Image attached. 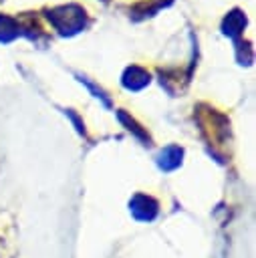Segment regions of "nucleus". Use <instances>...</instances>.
I'll return each mask as SVG.
<instances>
[{"instance_id":"nucleus-1","label":"nucleus","mask_w":256,"mask_h":258,"mask_svg":"<svg viewBox=\"0 0 256 258\" xmlns=\"http://www.w3.org/2000/svg\"><path fill=\"white\" fill-rule=\"evenodd\" d=\"M48 22L58 30L62 36H75L87 26V12L79 4H67V6H56L46 10Z\"/></svg>"},{"instance_id":"nucleus-2","label":"nucleus","mask_w":256,"mask_h":258,"mask_svg":"<svg viewBox=\"0 0 256 258\" xmlns=\"http://www.w3.org/2000/svg\"><path fill=\"white\" fill-rule=\"evenodd\" d=\"M129 212L137 222H153L159 214V204L147 194H135L129 200Z\"/></svg>"},{"instance_id":"nucleus-3","label":"nucleus","mask_w":256,"mask_h":258,"mask_svg":"<svg viewBox=\"0 0 256 258\" xmlns=\"http://www.w3.org/2000/svg\"><path fill=\"white\" fill-rule=\"evenodd\" d=\"M149 81H151V75L145 69L137 67V64L127 67L125 73H123V77H121V85L127 91H141L143 87L149 85Z\"/></svg>"},{"instance_id":"nucleus-4","label":"nucleus","mask_w":256,"mask_h":258,"mask_svg":"<svg viewBox=\"0 0 256 258\" xmlns=\"http://www.w3.org/2000/svg\"><path fill=\"white\" fill-rule=\"evenodd\" d=\"M246 24H248L246 14L240 8H234V10H230L224 16V20H222V32L226 36H230V38H238L242 34V30L246 28Z\"/></svg>"},{"instance_id":"nucleus-5","label":"nucleus","mask_w":256,"mask_h":258,"mask_svg":"<svg viewBox=\"0 0 256 258\" xmlns=\"http://www.w3.org/2000/svg\"><path fill=\"white\" fill-rule=\"evenodd\" d=\"M181 159H183V149L179 145H167L155 157L157 167L161 171H173V169H177L181 165Z\"/></svg>"},{"instance_id":"nucleus-6","label":"nucleus","mask_w":256,"mask_h":258,"mask_svg":"<svg viewBox=\"0 0 256 258\" xmlns=\"http://www.w3.org/2000/svg\"><path fill=\"white\" fill-rule=\"evenodd\" d=\"M173 0H147V2H139L131 8V18L133 20H143L149 18L153 14H157L161 8H167Z\"/></svg>"},{"instance_id":"nucleus-7","label":"nucleus","mask_w":256,"mask_h":258,"mask_svg":"<svg viewBox=\"0 0 256 258\" xmlns=\"http://www.w3.org/2000/svg\"><path fill=\"white\" fill-rule=\"evenodd\" d=\"M20 34V22L8 14H0V42H12Z\"/></svg>"},{"instance_id":"nucleus-8","label":"nucleus","mask_w":256,"mask_h":258,"mask_svg":"<svg viewBox=\"0 0 256 258\" xmlns=\"http://www.w3.org/2000/svg\"><path fill=\"white\" fill-rule=\"evenodd\" d=\"M117 119H119V121H121V123H123V125H125V127L135 135V137H139L143 143H149V135H147V131H145V129H141V125H139L133 117H129L125 111H117Z\"/></svg>"},{"instance_id":"nucleus-9","label":"nucleus","mask_w":256,"mask_h":258,"mask_svg":"<svg viewBox=\"0 0 256 258\" xmlns=\"http://www.w3.org/2000/svg\"><path fill=\"white\" fill-rule=\"evenodd\" d=\"M236 56H238V62H240V64H252L254 54H252V46H250V42H242V40H238V42H236Z\"/></svg>"},{"instance_id":"nucleus-10","label":"nucleus","mask_w":256,"mask_h":258,"mask_svg":"<svg viewBox=\"0 0 256 258\" xmlns=\"http://www.w3.org/2000/svg\"><path fill=\"white\" fill-rule=\"evenodd\" d=\"M79 81H81V83H85V85H87V87L93 91V95L105 103V107H111V101H109V97L105 95V91H103V89H97V87H95V85H93V83H91L87 77H83V75H79Z\"/></svg>"},{"instance_id":"nucleus-11","label":"nucleus","mask_w":256,"mask_h":258,"mask_svg":"<svg viewBox=\"0 0 256 258\" xmlns=\"http://www.w3.org/2000/svg\"><path fill=\"white\" fill-rule=\"evenodd\" d=\"M67 115H69V117L75 121V125H77V131H79V133H85V125H83V123L77 119V115H73V111H71V109H67Z\"/></svg>"}]
</instances>
